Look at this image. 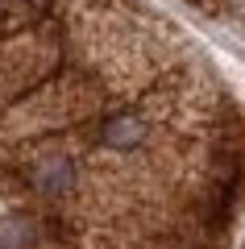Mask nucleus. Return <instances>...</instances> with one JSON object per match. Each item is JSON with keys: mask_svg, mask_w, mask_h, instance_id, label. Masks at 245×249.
<instances>
[{"mask_svg": "<svg viewBox=\"0 0 245 249\" xmlns=\"http://www.w3.org/2000/svg\"><path fill=\"white\" fill-rule=\"evenodd\" d=\"M245 121L137 0H0V249H220Z\"/></svg>", "mask_w": 245, "mask_h": 249, "instance_id": "obj_1", "label": "nucleus"}]
</instances>
